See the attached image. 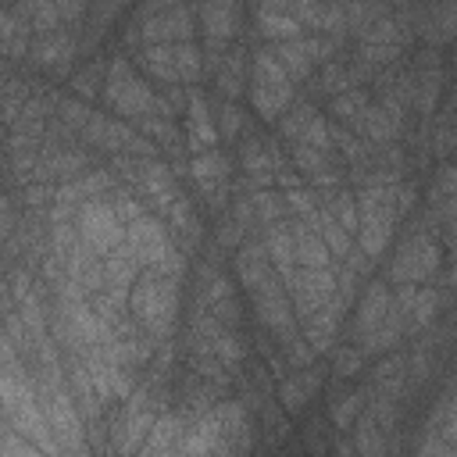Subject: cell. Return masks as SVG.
Returning <instances> with one entry per match:
<instances>
[{"label": "cell", "mask_w": 457, "mask_h": 457, "mask_svg": "<svg viewBox=\"0 0 457 457\" xmlns=\"http://www.w3.org/2000/svg\"><path fill=\"white\" fill-rule=\"evenodd\" d=\"M261 7H271V11H289V7H293V0H264Z\"/></svg>", "instance_id": "f5cc1de1"}, {"label": "cell", "mask_w": 457, "mask_h": 457, "mask_svg": "<svg viewBox=\"0 0 457 457\" xmlns=\"http://www.w3.org/2000/svg\"><path fill=\"white\" fill-rule=\"evenodd\" d=\"M432 143H436V154H439V157H446V154L457 146V129H453L450 121H443V125L436 129V139H432Z\"/></svg>", "instance_id": "f907efd6"}, {"label": "cell", "mask_w": 457, "mask_h": 457, "mask_svg": "<svg viewBox=\"0 0 457 457\" xmlns=\"http://www.w3.org/2000/svg\"><path fill=\"white\" fill-rule=\"evenodd\" d=\"M100 75H107V68H104V64H89L86 71H79V75L71 79V86H75V93L89 100V96L96 93V86H100Z\"/></svg>", "instance_id": "bcb514c9"}, {"label": "cell", "mask_w": 457, "mask_h": 457, "mask_svg": "<svg viewBox=\"0 0 457 457\" xmlns=\"http://www.w3.org/2000/svg\"><path fill=\"white\" fill-rule=\"evenodd\" d=\"M318 86L325 89V93H343V89H350L353 86V75H350V68H343L339 61H325V71H321V79H318Z\"/></svg>", "instance_id": "ab89813d"}, {"label": "cell", "mask_w": 457, "mask_h": 457, "mask_svg": "<svg viewBox=\"0 0 457 457\" xmlns=\"http://www.w3.org/2000/svg\"><path fill=\"white\" fill-rule=\"evenodd\" d=\"M89 118H93V111H89L82 100H57V121H61L64 129L82 132V129L89 125Z\"/></svg>", "instance_id": "8d00e7d4"}, {"label": "cell", "mask_w": 457, "mask_h": 457, "mask_svg": "<svg viewBox=\"0 0 457 457\" xmlns=\"http://www.w3.org/2000/svg\"><path fill=\"white\" fill-rule=\"evenodd\" d=\"M432 4H436V0H432Z\"/></svg>", "instance_id": "6f0895ef"}, {"label": "cell", "mask_w": 457, "mask_h": 457, "mask_svg": "<svg viewBox=\"0 0 457 457\" xmlns=\"http://www.w3.org/2000/svg\"><path fill=\"white\" fill-rule=\"evenodd\" d=\"M439 246L428 232H414L411 239H403V246L393 253L389 261V282L400 286V282H428L436 271H439Z\"/></svg>", "instance_id": "277c9868"}, {"label": "cell", "mask_w": 457, "mask_h": 457, "mask_svg": "<svg viewBox=\"0 0 457 457\" xmlns=\"http://www.w3.org/2000/svg\"><path fill=\"white\" fill-rule=\"evenodd\" d=\"M182 436H186V418L182 414H161L143 443V453L146 457H157V453H179L182 446Z\"/></svg>", "instance_id": "7402d4cb"}, {"label": "cell", "mask_w": 457, "mask_h": 457, "mask_svg": "<svg viewBox=\"0 0 457 457\" xmlns=\"http://www.w3.org/2000/svg\"><path fill=\"white\" fill-rule=\"evenodd\" d=\"M293 307H296V318L307 321L311 314H318L321 307H328V300L336 296V275L332 268H296L293 275L282 278Z\"/></svg>", "instance_id": "5b68a950"}, {"label": "cell", "mask_w": 457, "mask_h": 457, "mask_svg": "<svg viewBox=\"0 0 457 457\" xmlns=\"http://www.w3.org/2000/svg\"><path fill=\"white\" fill-rule=\"evenodd\" d=\"M82 136H86V143H93V146H100V150L125 154V150H129V143H132V136H136V129H129L125 121H114V118L93 114V118H89V125L82 129Z\"/></svg>", "instance_id": "ac0fdd59"}, {"label": "cell", "mask_w": 457, "mask_h": 457, "mask_svg": "<svg viewBox=\"0 0 457 457\" xmlns=\"http://www.w3.org/2000/svg\"><path fill=\"white\" fill-rule=\"evenodd\" d=\"M346 129H353L361 139L368 143H389L393 136H400V121L382 107V104H364L350 121Z\"/></svg>", "instance_id": "4fadbf2b"}, {"label": "cell", "mask_w": 457, "mask_h": 457, "mask_svg": "<svg viewBox=\"0 0 457 457\" xmlns=\"http://www.w3.org/2000/svg\"><path fill=\"white\" fill-rule=\"evenodd\" d=\"M293 143H307V146H321V150H332V132H328V121L314 114V118L303 125V132H300Z\"/></svg>", "instance_id": "7bdbcfd3"}, {"label": "cell", "mask_w": 457, "mask_h": 457, "mask_svg": "<svg viewBox=\"0 0 457 457\" xmlns=\"http://www.w3.org/2000/svg\"><path fill=\"white\" fill-rule=\"evenodd\" d=\"M214 357H218L225 368H239V361H243V339H239L236 328L221 325V328L214 332Z\"/></svg>", "instance_id": "836d02e7"}, {"label": "cell", "mask_w": 457, "mask_h": 457, "mask_svg": "<svg viewBox=\"0 0 457 457\" xmlns=\"http://www.w3.org/2000/svg\"><path fill=\"white\" fill-rule=\"evenodd\" d=\"M311 118H314V107H311V104H296V107H293V111H289V114L278 121V136L293 143V139L303 132V125H307Z\"/></svg>", "instance_id": "60d3db41"}, {"label": "cell", "mask_w": 457, "mask_h": 457, "mask_svg": "<svg viewBox=\"0 0 457 457\" xmlns=\"http://www.w3.org/2000/svg\"><path fill=\"white\" fill-rule=\"evenodd\" d=\"M382 425L375 421V414L368 411L361 421H357V428H353V450L357 453H382L386 450V439H382Z\"/></svg>", "instance_id": "1f68e13d"}, {"label": "cell", "mask_w": 457, "mask_h": 457, "mask_svg": "<svg viewBox=\"0 0 457 457\" xmlns=\"http://www.w3.org/2000/svg\"><path fill=\"white\" fill-rule=\"evenodd\" d=\"M321 389V375L318 371H296L278 386V403L289 414H300L307 407V400H314V393Z\"/></svg>", "instance_id": "603a6c76"}, {"label": "cell", "mask_w": 457, "mask_h": 457, "mask_svg": "<svg viewBox=\"0 0 457 457\" xmlns=\"http://www.w3.org/2000/svg\"><path fill=\"white\" fill-rule=\"evenodd\" d=\"M250 200H253V214H257V225H275V221H282L286 218V211H289V204H286V193H271V189H257V193H250Z\"/></svg>", "instance_id": "f1b7e54d"}, {"label": "cell", "mask_w": 457, "mask_h": 457, "mask_svg": "<svg viewBox=\"0 0 457 457\" xmlns=\"http://www.w3.org/2000/svg\"><path fill=\"white\" fill-rule=\"evenodd\" d=\"M361 364H364V350L361 346H339V350L332 346V371H336V378L357 375Z\"/></svg>", "instance_id": "f35d334b"}, {"label": "cell", "mask_w": 457, "mask_h": 457, "mask_svg": "<svg viewBox=\"0 0 457 457\" xmlns=\"http://www.w3.org/2000/svg\"><path fill=\"white\" fill-rule=\"evenodd\" d=\"M250 296H253V314H257V321H261L268 332H275L278 343L300 332V328H296V314H293V307H289L293 300H289V293L282 289V278H275L271 286H264V289H257V293H250Z\"/></svg>", "instance_id": "52a82bcc"}, {"label": "cell", "mask_w": 457, "mask_h": 457, "mask_svg": "<svg viewBox=\"0 0 457 457\" xmlns=\"http://www.w3.org/2000/svg\"><path fill=\"white\" fill-rule=\"evenodd\" d=\"M286 204H289V211H293L296 218H303V221L318 214V193H311V189H303V186L286 189Z\"/></svg>", "instance_id": "b9f144b4"}, {"label": "cell", "mask_w": 457, "mask_h": 457, "mask_svg": "<svg viewBox=\"0 0 457 457\" xmlns=\"http://www.w3.org/2000/svg\"><path fill=\"white\" fill-rule=\"evenodd\" d=\"M446 121H450V125H453V129H457V96H453V100H450V118H446Z\"/></svg>", "instance_id": "db71d44e"}, {"label": "cell", "mask_w": 457, "mask_h": 457, "mask_svg": "<svg viewBox=\"0 0 457 457\" xmlns=\"http://www.w3.org/2000/svg\"><path fill=\"white\" fill-rule=\"evenodd\" d=\"M189 171H193V182L200 186V196L207 200V207L221 211L225 207V193H228V161H225V154H218L214 146L200 150L189 161Z\"/></svg>", "instance_id": "ba28073f"}, {"label": "cell", "mask_w": 457, "mask_h": 457, "mask_svg": "<svg viewBox=\"0 0 457 457\" xmlns=\"http://www.w3.org/2000/svg\"><path fill=\"white\" fill-rule=\"evenodd\" d=\"M125 246L139 257L143 268H161L168 261V253L175 250L164 221L161 218H150V214H143V218H136V221L125 225Z\"/></svg>", "instance_id": "8992f818"}, {"label": "cell", "mask_w": 457, "mask_h": 457, "mask_svg": "<svg viewBox=\"0 0 457 457\" xmlns=\"http://www.w3.org/2000/svg\"><path fill=\"white\" fill-rule=\"evenodd\" d=\"M439 432H443V436H446V443L457 450V396L446 403V425H443Z\"/></svg>", "instance_id": "816d5d0a"}, {"label": "cell", "mask_w": 457, "mask_h": 457, "mask_svg": "<svg viewBox=\"0 0 457 457\" xmlns=\"http://www.w3.org/2000/svg\"><path fill=\"white\" fill-rule=\"evenodd\" d=\"M243 68H246L243 50L225 54V61H221V68H218V89L225 93V100H236V96H239V89H243Z\"/></svg>", "instance_id": "f546056e"}, {"label": "cell", "mask_w": 457, "mask_h": 457, "mask_svg": "<svg viewBox=\"0 0 457 457\" xmlns=\"http://www.w3.org/2000/svg\"><path fill=\"white\" fill-rule=\"evenodd\" d=\"M361 407H364V393H361V389H357V393H343V396L332 400L328 418H332V425H336L339 432H346V428H353V418H357Z\"/></svg>", "instance_id": "e575fe53"}, {"label": "cell", "mask_w": 457, "mask_h": 457, "mask_svg": "<svg viewBox=\"0 0 457 457\" xmlns=\"http://www.w3.org/2000/svg\"><path fill=\"white\" fill-rule=\"evenodd\" d=\"M243 236H246V225L232 214V218H225L221 225H218V246H239L243 243Z\"/></svg>", "instance_id": "7dc6e473"}, {"label": "cell", "mask_w": 457, "mask_h": 457, "mask_svg": "<svg viewBox=\"0 0 457 457\" xmlns=\"http://www.w3.org/2000/svg\"><path fill=\"white\" fill-rule=\"evenodd\" d=\"M450 282L457 286V257H453V268H450Z\"/></svg>", "instance_id": "11a10c76"}, {"label": "cell", "mask_w": 457, "mask_h": 457, "mask_svg": "<svg viewBox=\"0 0 457 457\" xmlns=\"http://www.w3.org/2000/svg\"><path fill=\"white\" fill-rule=\"evenodd\" d=\"M136 64L154 75L157 82H182L179 79V61H175V43H146L139 54H136Z\"/></svg>", "instance_id": "44dd1931"}, {"label": "cell", "mask_w": 457, "mask_h": 457, "mask_svg": "<svg viewBox=\"0 0 457 457\" xmlns=\"http://www.w3.org/2000/svg\"><path fill=\"white\" fill-rule=\"evenodd\" d=\"M139 36H143V46H146V43H189V39H193L189 7L179 4V7H171V11H161V14L143 18Z\"/></svg>", "instance_id": "9c48e42d"}, {"label": "cell", "mask_w": 457, "mask_h": 457, "mask_svg": "<svg viewBox=\"0 0 457 457\" xmlns=\"http://www.w3.org/2000/svg\"><path fill=\"white\" fill-rule=\"evenodd\" d=\"M293 86H268V82H250V104L261 121H278V114L289 107Z\"/></svg>", "instance_id": "cb8c5ba5"}, {"label": "cell", "mask_w": 457, "mask_h": 457, "mask_svg": "<svg viewBox=\"0 0 457 457\" xmlns=\"http://www.w3.org/2000/svg\"><path fill=\"white\" fill-rule=\"evenodd\" d=\"M428 43H446L457 39V4L453 0H436L428 7V25L421 32Z\"/></svg>", "instance_id": "484cf974"}, {"label": "cell", "mask_w": 457, "mask_h": 457, "mask_svg": "<svg viewBox=\"0 0 457 457\" xmlns=\"http://www.w3.org/2000/svg\"><path fill=\"white\" fill-rule=\"evenodd\" d=\"M453 314H457V303H453Z\"/></svg>", "instance_id": "9f6ffc18"}, {"label": "cell", "mask_w": 457, "mask_h": 457, "mask_svg": "<svg viewBox=\"0 0 457 457\" xmlns=\"http://www.w3.org/2000/svg\"><path fill=\"white\" fill-rule=\"evenodd\" d=\"M89 361V375H93V386L100 393L104 403H114V400H129L136 393V382L129 375V368L114 364V361H104V357H86Z\"/></svg>", "instance_id": "8fae6325"}, {"label": "cell", "mask_w": 457, "mask_h": 457, "mask_svg": "<svg viewBox=\"0 0 457 457\" xmlns=\"http://www.w3.org/2000/svg\"><path fill=\"white\" fill-rule=\"evenodd\" d=\"M293 243H296V264L300 268H332V250L325 246L321 232L303 221V218H293Z\"/></svg>", "instance_id": "2e32d148"}, {"label": "cell", "mask_w": 457, "mask_h": 457, "mask_svg": "<svg viewBox=\"0 0 457 457\" xmlns=\"http://www.w3.org/2000/svg\"><path fill=\"white\" fill-rule=\"evenodd\" d=\"M389 307H393L389 286H386V282H371V286L361 293L357 318H353V336H361V332H368V328L382 325V321H386V314H389Z\"/></svg>", "instance_id": "ffe728a7"}, {"label": "cell", "mask_w": 457, "mask_h": 457, "mask_svg": "<svg viewBox=\"0 0 457 457\" xmlns=\"http://www.w3.org/2000/svg\"><path fill=\"white\" fill-rule=\"evenodd\" d=\"M104 104L118 114H125L129 121L136 118H146V114H175L171 104L164 96H157L136 71L125 57H114L107 64V75H104Z\"/></svg>", "instance_id": "7a4b0ae2"}, {"label": "cell", "mask_w": 457, "mask_h": 457, "mask_svg": "<svg viewBox=\"0 0 457 457\" xmlns=\"http://www.w3.org/2000/svg\"><path fill=\"white\" fill-rule=\"evenodd\" d=\"M175 61H179V79L182 82H196L204 71V50L189 39V43H175Z\"/></svg>", "instance_id": "d590c367"}, {"label": "cell", "mask_w": 457, "mask_h": 457, "mask_svg": "<svg viewBox=\"0 0 457 457\" xmlns=\"http://www.w3.org/2000/svg\"><path fill=\"white\" fill-rule=\"evenodd\" d=\"M393 225H396V211H375V214H361V228H357V246L375 261L378 253H386L389 239H393Z\"/></svg>", "instance_id": "e0dca14e"}, {"label": "cell", "mask_w": 457, "mask_h": 457, "mask_svg": "<svg viewBox=\"0 0 457 457\" xmlns=\"http://www.w3.org/2000/svg\"><path fill=\"white\" fill-rule=\"evenodd\" d=\"M129 314L157 343H164L171 336L175 314H179V278H171L157 268H146L129 289Z\"/></svg>", "instance_id": "6da1fadb"}, {"label": "cell", "mask_w": 457, "mask_h": 457, "mask_svg": "<svg viewBox=\"0 0 457 457\" xmlns=\"http://www.w3.org/2000/svg\"><path fill=\"white\" fill-rule=\"evenodd\" d=\"M239 129H243V111H239L236 100H225L221 111H218V132H221L225 139H236Z\"/></svg>", "instance_id": "ee69618b"}, {"label": "cell", "mask_w": 457, "mask_h": 457, "mask_svg": "<svg viewBox=\"0 0 457 457\" xmlns=\"http://www.w3.org/2000/svg\"><path fill=\"white\" fill-rule=\"evenodd\" d=\"M236 271H239V282H243L250 293H257V289L271 286L275 278H282V275L275 271L271 257H268L264 239H261V243H257V239H246V243L239 246V253H236Z\"/></svg>", "instance_id": "30bf717a"}, {"label": "cell", "mask_w": 457, "mask_h": 457, "mask_svg": "<svg viewBox=\"0 0 457 457\" xmlns=\"http://www.w3.org/2000/svg\"><path fill=\"white\" fill-rule=\"evenodd\" d=\"M321 204L343 221V228L346 232H357L361 228V211H357V196L353 193H346L343 186H336V189H321Z\"/></svg>", "instance_id": "83f0119b"}, {"label": "cell", "mask_w": 457, "mask_h": 457, "mask_svg": "<svg viewBox=\"0 0 457 457\" xmlns=\"http://www.w3.org/2000/svg\"><path fill=\"white\" fill-rule=\"evenodd\" d=\"M114 186V175L111 171H93V175H86L82 179V189H86V196L93 200V196H100L104 189H111Z\"/></svg>", "instance_id": "681fc988"}, {"label": "cell", "mask_w": 457, "mask_h": 457, "mask_svg": "<svg viewBox=\"0 0 457 457\" xmlns=\"http://www.w3.org/2000/svg\"><path fill=\"white\" fill-rule=\"evenodd\" d=\"M79 232H82V243L89 250H96L100 257L114 253L121 243H125V221L118 218V211L111 207L107 196H93L79 207Z\"/></svg>", "instance_id": "3957f363"}, {"label": "cell", "mask_w": 457, "mask_h": 457, "mask_svg": "<svg viewBox=\"0 0 457 457\" xmlns=\"http://www.w3.org/2000/svg\"><path fill=\"white\" fill-rule=\"evenodd\" d=\"M414 196H418V189H414L411 182H396V186H393V207H396V214H400V218H403V214H411Z\"/></svg>", "instance_id": "c3c4849f"}, {"label": "cell", "mask_w": 457, "mask_h": 457, "mask_svg": "<svg viewBox=\"0 0 457 457\" xmlns=\"http://www.w3.org/2000/svg\"><path fill=\"white\" fill-rule=\"evenodd\" d=\"M71 57H75V39H71L68 32H61V29L39 36V39L29 46V61H32L36 68H46V71H64Z\"/></svg>", "instance_id": "5bb4252c"}, {"label": "cell", "mask_w": 457, "mask_h": 457, "mask_svg": "<svg viewBox=\"0 0 457 457\" xmlns=\"http://www.w3.org/2000/svg\"><path fill=\"white\" fill-rule=\"evenodd\" d=\"M364 104H368V93H364V89H343V93L332 96V114H336V121L346 125Z\"/></svg>", "instance_id": "74e56055"}, {"label": "cell", "mask_w": 457, "mask_h": 457, "mask_svg": "<svg viewBox=\"0 0 457 457\" xmlns=\"http://www.w3.org/2000/svg\"><path fill=\"white\" fill-rule=\"evenodd\" d=\"M218 125L211 121V111H207V100L200 93H189V107H186V146L193 154L200 150H211L218 143Z\"/></svg>", "instance_id": "9a60e30c"}, {"label": "cell", "mask_w": 457, "mask_h": 457, "mask_svg": "<svg viewBox=\"0 0 457 457\" xmlns=\"http://www.w3.org/2000/svg\"><path fill=\"white\" fill-rule=\"evenodd\" d=\"M436 311H439V293H436L432 286H418L414 307H411V314H407V325H411V332H421V328H428V325H432V318H436Z\"/></svg>", "instance_id": "4dcf8cb0"}, {"label": "cell", "mask_w": 457, "mask_h": 457, "mask_svg": "<svg viewBox=\"0 0 457 457\" xmlns=\"http://www.w3.org/2000/svg\"><path fill=\"white\" fill-rule=\"evenodd\" d=\"M107 200H111V207L118 211V218H121L125 225L146 214V211H143V200H136V196H129V193H107Z\"/></svg>", "instance_id": "f6af8a7d"}, {"label": "cell", "mask_w": 457, "mask_h": 457, "mask_svg": "<svg viewBox=\"0 0 457 457\" xmlns=\"http://www.w3.org/2000/svg\"><path fill=\"white\" fill-rule=\"evenodd\" d=\"M253 82H268V86H289V71L282 68V61L271 50H257L253 54Z\"/></svg>", "instance_id": "d6a6232c"}, {"label": "cell", "mask_w": 457, "mask_h": 457, "mask_svg": "<svg viewBox=\"0 0 457 457\" xmlns=\"http://www.w3.org/2000/svg\"><path fill=\"white\" fill-rule=\"evenodd\" d=\"M264 246H268V257H271V264H275V271L286 278V275H293L300 264H296V243H293V225L282 218V221H275V225H268L264 228Z\"/></svg>", "instance_id": "d6986e66"}, {"label": "cell", "mask_w": 457, "mask_h": 457, "mask_svg": "<svg viewBox=\"0 0 457 457\" xmlns=\"http://www.w3.org/2000/svg\"><path fill=\"white\" fill-rule=\"evenodd\" d=\"M257 32L268 36L271 43H282V39H300V36H303V25H300L289 11L261 7V11H257Z\"/></svg>", "instance_id": "d4e9b609"}, {"label": "cell", "mask_w": 457, "mask_h": 457, "mask_svg": "<svg viewBox=\"0 0 457 457\" xmlns=\"http://www.w3.org/2000/svg\"><path fill=\"white\" fill-rule=\"evenodd\" d=\"M271 54L282 61V68L289 71V79H307V75H311V68H314V61H311V54H307L303 36H300V39H282V43H275V46H271Z\"/></svg>", "instance_id": "4316f807"}, {"label": "cell", "mask_w": 457, "mask_h": 457, "mask_svg": "<svg viewBox=\"0 0 457 457\" xmlns=\"http://www.w3.org/2000/svg\"><path fill=\"white\" fill-rule=\"evenodd\" d=\"M239 29V0H204L200 4V32L204 39L228 43Z\"/></svg>", "instance_id": "7c38bea8"}]
</instances>
